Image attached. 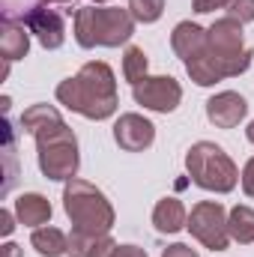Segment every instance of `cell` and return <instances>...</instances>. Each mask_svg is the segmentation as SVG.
<instances>
[{"instance_id":"24","label":"cell","mask_w":254,"mask_h":257,"mask_svg":"<svg viewBox=\"0 0 254 257\" xmlns=\"http://www.w3.org/2000/svg\"><path fill=\"white\" fill-rule=\"evenodd\" d=\"M230 0H191V9L197 15H206V12H215V9H227Z\"/></svg>"},{"instance_id":"13","label":"cell","mask_w":254,"mask_h":257,"mask_svg":"<svg viewBox=\"0 0 254 257\" xmlns=\"http://www.w3.org/2000/svg\"><path fill=\"white\" fill-rule=\"evenodd\" d=\"M206 45H209V36H206V30H203L200 24H194V21H180V24L174 27V33H171V48H174L177 57H183V63H189L191 57L203 54Z\"/></svg>"},{"instance_id":"29","label":"cell","mask_w":254,"mask_h":257,"mask_svg":"<svg viewBox=\"0 0 254 257\" xmlns=\"http://www.w3.org/2000/svg\"><path fill=\"white\" fill-rule=\"evenodd\" d=\"M0 251H3V257H21V248H18L15 242H6Z\"/></svg>"},{"instance_id":"23","label":"cell","mask_w":254,"mask_h":257,"mask_svg":"<svg viewBox=\"0 0 254 257\" xmlns=\"http://www.w3.org/2000/svg\"><path fill=\"white\" fill-rule=\"evenodd\" d=\"M227 15L236 18L239 24L254 21V0H230V3H227Z\"/></svg>"},{"instance_id":"28","label":"cell","mask_w":254,"mask_h":257,"mask_svg":"<svg viewBox=\"0 0 254 257\" xmlns=\"http://www.w3.org/2000/svg\"><path fill=\"white\" fill-rule=\"evenodd\" d=\"M15 230V221H12V212L9 209H0V233L3 236H9Z\"/></svg>"},{"instance_id":"16","label":"cell","mask_w":254,"mask_h":257,"mask_svg":"<svg viewBox=\"0 0 254 257\" xmlns=\"http://www.w3.org/2000/svg\"><path fill=\"white\" fill-rule=\"evenodd\" d=\"M15 215H18V221L24 227H42V224L51 221V203L42 194L27 192L15 200Z\"/></svg>"},{"instance_id":"2","label":"cell","mask_w":254,"mask_h":257,"mask_svg":"<svg viewBox=\"0 0 254 257\" xmlns=\"http://www.w3.org/2000/svg\"><path fill=\"white\" fill-rule=\"evenodd\" d=\"M135 33V18L120 6H81L75 12V42L81 48H120Z\"/></svg>"},{"instance_id":"7","label":"cell","mask_w":254,"mask_h":257,"mask_svg":"<svg viewBox=\"0 0 254 257\" xmlns=\"http://www.w3.org/2000/svg\"><path fill=\"white\" fill-rule=\"evenodd\" d=\"M132 96L138 105H144L147 111H159V114H171L177 111V105L183 102V87L177 78L171 75H147L144 81H138L132 87Z\"/></svg>"},{"instance_id":"17","label":"cell","mask_w":254,"mask_h":257,"mask_svg":"<svg viewBox=\"0 0 254 257\" xmlns=\"http://www.w3.org/2000/svg\"><path fill=\"white\" fill-rule=\"evenodd\" d=\"M153 224H156L159 233H177L189 224V212L177 197H165L153 209Z\"/></svg>"},{"instance_id":"26","label":"cell","mask_w":254,"mask_h":257,"mask_svg":"<svg viewBox=\"0 0 254 257\" xmlns=\"http://www.w3.org/2000/svg\"><path fill=\"white\" fill-rule=\"evenodd\" d=\"M242 192L248 194V197H254V159H248L245 162V168H242Z\"/></svg>"},{"instance_id":"6","label":"cell","mask_w":254,"mask_h":257,"mask_svg":"<svg viewBox=\"0 0 254 257\" xmlns=\"http://www.w3.org/2000/svg\"><path fill=\"white\" fill-rule=\"evenodd\" d=\"M191 236L212 248V251H224L230 245V230H227V212L218 200H200L191 206V215H189V224Z\"/></svg>"},{"instance_id":"9","label":"cell","mask_w":254,"mask_h":257,"mask_svg":"<svg viewBox=\"0 0 254 257\" xmlns=\"http://www.w3.org/2000/svg\"><path fill=\"white\" fill-rule=\"evenodd\" d=\"M24 27L39 39V45L42 48H48V51H54V48H60L66 42V27H63V15L60 12H54V9H48L45 3H39V6H33V9H27V15H24Z\"/></svg>"},{"instance_id":"31","label":"cell","mask_w":254,"mask_h":257,"mask_svg":"<svg viewBox=\"0 0 254 257\" xmlns=\"http://www.w3.org/2000/svg\"><path fill=\"white\" fill-rule=\"evenodd\" d=\"M42 3H72V0H42Z\"/></svg>"},{"instance_id":"27","label":"cell","mask_w":254,"mask_h":257,"mask_svg":"<svg viewBox=\"0 0 254 257\" xmlns=\"http://www.w3.org/2000/svg\"><path fill=\"white\" fill-rule=\"evenodd\" d=\"M111 257H147V251L138 248V245H117V248L111 251Z\"/></svg>"},{"instance_id":"25","label":"cell","mask_w":254,"mask_h":257,"mask_svg":"<svg viewBox=\"0 0 254 257\" xmlns=\"http://www.w3.org/2000/svg\"><path fill=\"white\" fill-rule=\"evenodd\" d=\"M162 257H200L191 245H186V242H174V245H168L165 251H162Z\"/></svg>"},{"instance_id":"12","label":"cell","mask_w":254,"mask_h":257,"mask_svg":"<svg viewBox=\"0 0 254 257\" xmlns=\"http://www.w3.org/2000/svg\"><path fill=\"white\" fill-rule=\"evenodd\" d=\"M245 114H248V102L233 90H224V93H218V96H212L206 102V120L215 128L239 126L245 120Z\"/></svg>"},{"instance_id":"1","label":"cell","mask_w":254,"mask_h":257,"mask_svg":"<svg viewBox=\"0 0 254 257\" xmlns=\"http://www.w3.org/2000/svg\"><path fill=\"white\" fill-rule=\"evenodd\" d=\"M57 102L69 111L87 117V120H108L120 99H117V78L111 66L102 60H90L81 66L78 75L60 81L57 87Z\"/></svg>"},{"instance_id":"22","label":"cell","mask_w":254,"mask_h":257,"mask_svg":"<svg viewBox=\"0 0 254 257\" xmlns=\"http://www.w3.org/2000/svg\"><path fill=\"white\" fill-rule=\"evenodd\" d=\"M129 12L141 24H153L165 12V0H129Z\"/></svg>"},{"instance_id":"18","label":"cell","mask_w":254,"mask_h":257,"mask_svg":"<svg viewBox=\"0 0 254 257\" xmlns=\"http://www.w3.org/2000/svg\"><path fill=\"white\" fill-rule=\"evenodd\" d=\"M30 245H33L42 257H63V254H69V236H66L60 227H48V224H42V227L33 230Z\"/></svg>"},{"instance_id":"30","label":"cell","mask_w":254,"mask_h":257,"mask_svg":"<svg viewBox=\"0 0 254 257\" xmlns=\"http://www.w3.org/2000/svg\"><path fill=\"white\" fill-rule=\"evenodd\" d=\"M245 138H248V141H251V144H254V120H251V123H248V128H245Z\"/></svg>"},{"instance_id":"21","label":"cell","mask_w":254,"mask_h":257,"mask_svg":"<svg viewBox=\"0 0 254 257\" xmlns=\"http://www.w3.org/2000/svg\"><path fill=\"white\" fill-rule=\"evenodd\" d=\"M147 54H144V48H138V45H129L126 54H123V75H126V81L135 87L138 81H144L147 78Z\"/></svg>"},{"instance_id":"4","label":"cell","mask_w":254,"mask_h":257,"mask_svg":"<svg viewBox=\"0 0 254 257\" xmlns=\"http://www.w3.org/2000/svg\"><path fill=\"white\" fill-rule=\"evenodd\" d=\"M186 171H189L194 186L215 194L233 192L236 180H239V171H236L233 159L212 141H197L186 153Z\"/></svg>"},{"instance_id":"5","label":"cell","mask_w":254,"mask_h":257,"mask_svg":"<svg viewBox=\"0 0 254 257\" xmlns=\"http://www.w3.org/2000/svg\"><path fill=\"white\" fill-rule=\"evenodd\" d=\"M33 138H36V153H39V171H42L48 180H54V183H63V180L69 183V180H75L78 165H81L75 132L60 120V123H54V126L42 128V132L33 135Z\"/></svg>"},{"instance_id":"11","label":"cell","mask_w":254,"mask_h":257,"mask_svg":"<svg viewBox=\"0 0 254 257\" xmlns=\"http://www.w3.org/2000/svg\"><path fill=\"white\" fill-rule=\"evenodd\" d=\"M114 141L126 153H144L156 141V126L141 114H123L114 123Z\"/></svg>"},{"instance_id":"10","label":"cell","mask_w":254,"mask_h":257,"mask_svg":"<svg viewBox=\"0 0 254 257\" xmlns=\"http://www.w3.org/2000/svg\"><path fill=\"white\" fill-rule=\"evenodd\" d=\"M206 36H209V51L224 57V60H239V57L254 54L251 48H245V42H242V24L236 18H230V15L218 18L206 30Z\"/></svg>"},{"instance_id":"3","label":"cell","mask_w":254,"mask_h":257,"mask_svg":"<svg viewBox=\"0 0 254 257\" xmlns=\"http://www.w3.org/2000/svg\"><path fill=\"white\" fill-rule=\"evenodd\" d=\"M63 209L75 230L108 233L114 227V206L105 194L87 180H69L63 189Z\"/></svg>"},{"instance_id":"14","label":"cell","mask_w":254,"mask_h":257,"mask_svg":"<svg viewBox=\"0 0 254 257\" xmlns=\"http://www.w3.org/2000/svg\"><path fill=\"white\" fill-rule=\"evenodd\" d=\"M117 242L108 233H84L75 230L69 233V257H111Z\"/></svg>"},{"instance_id":"19","label":"cell","mask_w":254,"mask_h":257,"mask_svg":"<svg viewBox=\"0 0 254 257\" xmlns=\"http://www.w3.org/2000/svg\"><path fill=\"white\" fill-rule=\"evenodd\" d=\"M227 230L230 239H236L239 245H251L254 242V209L251 206H233L227 215Z\"/></svg>"},{"instance_id":"15","label":"cell","mask_w":254,"mask_h":257,"mask_svg":"<svg viewBox=\"0 0 254 257\" xmlns=\"http://www.w3.org/2000/svg\"><path fill=\"white\" fill-rule=\"evenodd\" d=\"M0 51H3V60L6 63L27 57V51H30V30L24 27V21L18 24V21L6 18L0 24Z\"/></svg>"},{"instance_id":"8","label":"cell","mask_w":254,"mask_h":257,"mask_svg":"<svg viewBox=\"0 0 254 257\" xmlns=\"http://www.w3.org/2000/svg\"><path fill=\"white\" fill-rule=\"evenodd\" d=\"M251 57H254V54L239 57V60H224V57L212 54V51H209V45H206V51H203V54L191 57L189 63H186V72H189V78L197 84V87H212V84H218V81H224V78L242 75V72L251 66Z\"/></svg>"},{"instance_id":"20","label":"cell","mask_w":254,"mask_h":257,"mask_svg":"<svg viewBox=\"0 0 254 257\" xmlns=\"http://www.w3.org/2000/svg\"><path fill=\"white\" fill-rule=\"evenodd\" d=\"M63 117H60V111L54 108V105H30L24 114H21V128L27 132V135H39L42 128L54 126V123H60Z\"/></svg>"}]
</instances>
